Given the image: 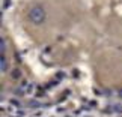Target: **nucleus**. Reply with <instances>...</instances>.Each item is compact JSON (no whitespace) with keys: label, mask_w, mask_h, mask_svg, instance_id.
Returning a JSON list of instances; mask_svg holds the SVG:
<instances>
[{"label":"nucleus","mask_w":122,"mask_h":117,"mask_svg":"<svg viewBox=\"0 0 122 117\" xmlns=\"http://www.w3.org/2000/svg\"><path fill=\"white\" fill-rule=\"evenodd\" d=\"M29 18L32 23H35V24H39L45 20V11L42 9L41 6H33L29 11Z\"/></svg>","instance_id":"obj_1"}]
</instances>
